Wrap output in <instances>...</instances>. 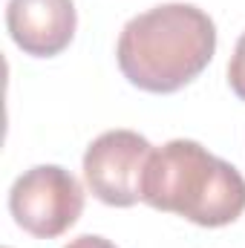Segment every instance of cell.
I'll list each match as a JSON object with an SVG mask.
<instances>
[{"instance_id":"obj_1","label":"cell","mask_w":245,"mask_h":248,"mask_svg":"<svg viewBox=\"0 0 245 248\" xmlns=\"http://www.w3.org/2000/svg\"><path fill=\"white\" fill-rule=\"evenodd\" d=\"M216 52V26L193 3H165L127 20L116 58L124 78L156 95L196 81Z\"/></svg>"},{"instance_id":"obj_2","label":"cell","mask_w":245,"mask_h":248,"mask_svg":"<svg viewBox=\"0 0 245 248\" xmlns=\"http://www.w3.org/2000/svg\"><path fill=\"white\" fill-rule=\"evenodd\" d=\"M141 202L202 228H222L243 217L245 179L199 141L173 139L153 147L141 179Z\"/></svg>"},{"instance_id":"obj_3","label":"cell","mask_w":245,"mask_h":248,"mask_svg":"<svg viewBox=\"0 0 245 248\" xmlns=\"http://www.w3.org/2000/svg\"><path fill=\"white\" fill-rule=\"evenodd\" d=\"M9 211L26 234L55 240L78 222L84 211V187L66 168L38 165L15 179Z\"/></svg>"},{"instance_id":"obj_4","label":"cell","mask_w":245,"mask_h":248,"mask_svg":"<svg viewBox=\"0 0 245 248\" xmlns=\"http://www.w3.org/2000/svg\"><path fill=\"white\" fill-rule=\"evenodd\" d=\"M153 144L136 130H107L84 153V179L95 199L110 208L141 202V179Z\"/></svg>"},{"instance_id":"obj_5","label":"cell","mask_w":245,"mask_h":248,"mask_svg":"<svg viewBox=\"0 0 245 248\" xmlns=\"http://www.w3.org/2000/svg\"><path fill=\"white\" fill-rule=\"evenodd\" d=\"M78 26L72 0H9L6 29L32 58H55L72 44Z\"/></svg>"},{"instance_id":"obj_6","label":"cell","mask_w":245,"mask_h":248,"mask_svg":"<svg viewBox=\"0 0 245 248\" xmlns=\"http://www.w3.org/2000/svg\"><path fill=\"white\" fill-rule=\"evenodd\" d=\"M228 84L234 90V95L245 101V32L240 35L237 46H234V55H231V63H228Z\"/></svg>"},{"instance_id":"obj_7","label":"cell","mask_w":245,"mask_h":248,"mask_svg":"<svg viewBox=\"0 0 245 248\" xmlns=\"http://www.w3.org/2000/svg\"><path fill=\"white\" fill-rule=\"evenodd\" d=\"M63 248H116L110 240H104V237H98V234H84V237H75V240H69Z\"/></svg>"}]
</instances>
